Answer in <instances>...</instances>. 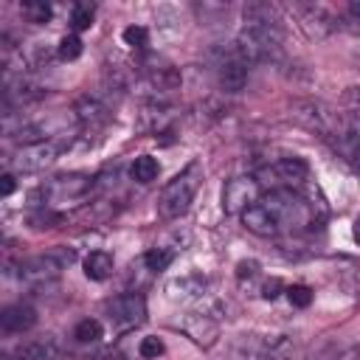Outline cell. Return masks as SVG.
<instances>
[{
  "instance_id": "cell-1",
  "label": "cell",
  "mask_w": 360,
  "mask_h": 360,
  "mask_svg": "<svg viewBox=\"0 0 360 360\" xmlns=\"http://www.w3.org/2000/svg\"><path fill=\"white\" fill-rule=\"evenodd\" d=\"M200 183H202V169H200V163H188L180 174H174V177L163 186V191H160V200H158L160 217H166V219L183 217V214L191 208Z\"/></svg>"
},
{
  "instance_id": "cell-2",
  "label": "cell",
  "mask_w": 360,
  "mask_h": 360,
  "mask_svg": "<svg viewBox=\"0 0 360 360\" xmlns=\"http://www.w3.org/2000/svg\"><path fill=\"white\" fill-rule=\"evenodd\" d=\"M70 262H73V250L56 248V250H48V253H39V256H28V259L17 262L14 276L28 287H42V284L56 281L59 273L65 270V264H70Z\"/></svg>"
},
{
  "instance_id": "cell-3",
  "label": "cell",
  "mask_w": 360,
  "mask_h": 360,
  "mask_svg": "<svg viewBox=\"0 0 360 360\" xmlns=\"http://www.w3.org/2000/svg\"><path fill=\"white\" fill-rule=\"evenodd\" d=\"M65 146H68L65 138H48V141L20 143L14 149V155L8 158V163L17 172H39V169H48L51 163H56V158L62 155Z\"/></svg>"
},
{
  "instance_id": "cell-4",
  "label": "cell",
  "mask_w": 360,
  "mask_h": 360,
  "mask_svg": "<svg viewBox=\"0 0 360 360\" xmlns=\"http://www.w3.org/2000/svg\"><path fill=\"white\" fill-rule=\"evenodd\" d=\"M290 115L301 124V127H307L309 132H315V135H321V138H335V135H340V118L326 107V104H321V101H312V98H307V101H292V107H290Z\"/></svg>"
},
{
  "instance_id": "cell-5",
  "label": "cell",
  "mask_w": 360,
  "mask_h": 360,
  "mask_svg": "<svg viewBox=\"0 0 360 360\" xmlns=\"http://www.w3.org/2000/svg\"><path fill=\"white\" fill-rule=\"evenodd\" d=\"M239 346L250 360H290L298 349V338L290 332H273L264 338H242Z\"/></svg>"
},
{
  "instance_id": "cell-6",
  "label": "cell",
  "mask_w": 360,
  "mask_h": 360,
  "mask_svg": "<svg viewBox=\"0 0 360 360\" xmlns=\"http://www.w3.org/2000/svg\"><path fill=\"white\" fill-rule=\"evenodd\" d=\"M250 79V62L236 51V45L231 42L228 48L219 51V62H217V82H219V90L225 93H239L245 90Z\"/></svg>"
},
{
  "instance_id": "cell-7",
  "label": "cell",
  "mask_w": 360,
  "mask_h": 360,
  "mask_svg": "<svg viewBox=\"0 0 360 360\" xmlns=\"http://www.w3.org/2000/svg\"><path fill=\"white\" fill-rule=\"evenodd\" d=\"M107 315L121 332L135 329L146 321V298L141 292H121L112 301H107Z\"/></svg>"
},
{
  "instance_id": "cell-8",
  "label": "cell",
  "mask_w": 360,
  "mask_h": 360,
  "mask_svg": "<svg viewBox=\"0 0 360 360\" xmlns=\"http://www.w3.org/2000/svg\"><path fill=\"white\" fill-rule=\"evenodd\" d=\"M259 197H262V183L256 177H248V174L231 177L222 188V208L228 214H242L250 205H256Z\"/></svg>"
},
{
  "instance_id": "cell-9",
  "label": "cell",
  "mask_w": 360,
  "mask_h": 360,
  "mask_svg": "<svg viewBox=\"0 0 360 360\" xmlns=\"http://www.w3.org/2000/svg\"><path fill=\"white\" fill-rule=\"evenodd\" d=\"M259 177H273V191H278V188L298 191L309 180V166L301 158H281V160L270 163L267 169H262Z\"/></svg>"
},
{
  "instance_id": "cell-10",
  "label": "cell",
  "mask_w": 360,
  "mask_h": 360,
  "mask_svg": "<svg viewBox=\"0 0 360 360\" xmlns=\"http://www.w3.org/2000/svg\"><path fill=\"white\" fill-rule=\"evenodd\" d=\"M90 177L84 174H62V177H53L48 180L37 194L42 197L39 205H53V202H68V200H79L90 191Z\"/></svg>"
},
{
  "instance_id": "cell-11",
  "label": "cell",
  "mask_w": 360,
  "mask_h": 360,
  "mask_svg": "<svg viewBox=\"0 0 360 360\" xmlns=\"http://www.w3.org/2000/svg\"><path fill=\"white\" fill-rule=\"evenodd\" d=\"M59 354H62V343L53 335L31 338L11 349V360H59Z\"/></svg>"
},
{
  "instance_id": "cell-12",
  "label": "cell",
  "mask_w": 360,
  "mask_h": 360,
  "mask_svg": "<svg viewBox=\"0 0 360 360\" xmlns=\"http://www.w3.org/2000/svg\"><path fill=\"white\" fill-rule=\"evenodd\" d=\"M174 326L183 329V332H186L194 343H200V346H214V340L219 338V323H217L211 315L188 312V315H183Z\"/></svg>"
},
{
  "instance_id": "cell-13",
  "label": "cell",
  "mask_w": 360,
  "mask_h": 360,
  "mask_svg": "<svg viewBox=\"0 0 360 360\" xmlns=\"http://www.w3.org/2000/svg\"><path fill=\"white\" fill-rule=\"evenodd\" d=\"M242 225L250 231V233H256V236H276L278 231H284L281 228V222H278V217L259 200L256 205H250L248 211H242Z\"/></svg>"
},
{
  "instance_id": "cell-14",
  "label": "cell",
  "mask_w": 360,
  "mask_h": 360,
  "mask_svg": "<svg viewBox=\"0 0 360 360\" xmlns=\"http://www.w3.org/2000/svg\"><path fill=\"white\" fill-rule=\"evenodd\" d=\"M37 323V309L31 304H8L0 312V329L6 335H22Z\"/></svg>"
},
{
  "instance_id": "cell-15",
  "label": "cell",
  "mask_w": 360,
  "mask_h": 360,
  "mask_svg": "<svg viewBox=\"0 0 360 360\" xmlns=\"http://www.w3.org/2000/svg\"><path fill=\"white\" fill-rule=\"evenodd\" d=\"M332 143H335V149H338L352 166L360 169V121L346 124V127L340 129V135L332 138Z\"/></svg>"
},
{
  "instance_id": "cell-16",
  "label": "cell",
  "mask_w": 360,
  "mask_h": 360,
  "mask_svg": "<svg viewBox=\"0 0 360 360\" xmlns=\"http://www.w3.org/2000/svg\"><path fill=\"white\" fill-rule=\"evenodd\" d=\"M205 287H208V278H205V276H200V273H186V276L169 281L166 290H169L172 298H197V295L205 292Z\"/></svg>"
},
{
  "instance_id": "cell-17",
  "label": "cell",
  "mask_w": 360,
  "mask_h": 360,
  "mask_svg": "<svg viewBox=\"0 0 360 360\" xmlns=\"http://www.w3.org/2000/svg\"><path fill=\"white\" fill-rule=\"evenodd\" d=\"M73 112H76L79 124H98V121H104V118H107V104H104L98 96L84 93V96L76 101Z\"/></svg>"
},
{
  "instance_id": "cell-18",
  "label": "cell",
  "mask_w": 360,
  "mask_h": 360,
  "mask_svg": "<svg viewBox=\"0 0 360 360\" xmlns=\"http://www.w3.org/2000/svg\"><path fill=\"white\" fill-rule=\"evenodd\" d=\"M84 276L93 281H104L112 276V256L107 250H93L84 259Z\"/></svg>"
},
{
  "instance_id": "cell-19",
  "label": "cell",
  "mask_w": 360,
  "mask_h": 360,
  "mask_svg": "<svg viewBox=\"0 0 360 360\" xmlns=\"http://www.w3.org/2000/svg\"><path fill=\"white\" fill-rule=\"evenodd\" d=\"M132 180H138V183H152L158 174H160V163L152 158V155H141V158H135V163H132Z\"/></svg>"
},
{
  "instance_id": "cell-20",
  "label": "cell",
  "mask_w": 360,
  "mask_h": 360,
  "mask_svg": "<svg viewBox=\"0 0 360 360\" xmlns=\"http://www.w3.org/2000/svg\"><path fill=\"white\" fill-rule=\"evenodd\" d=\"M101 335H104V326H101V321H96V318H84V321H79L76 329H73V338H76L79 343H96V340H101Z\"/></svg>"
},
{
  "instance_id": "cell-21",
  "label": "cell",
  "mask_w": 360,
  "mask_h": 360,
  "mask_svg": "<svg viewBox=\"0 0 360 360\" xmlns=\"http://www.w3.org/2000/svg\"><path fill=\"white\" fill-rule=\"evenodd\" d=\"M172 262H174V253H172L169 248H152V250L143 253V264H146V270H152V273L166 270Z\"/></svg>"
},
{
  "instance_id": "cell-22",
  "label": "cell",
  "mask_w": 360,
  "mask_h": 360,
  "mask_svg": "<svg viewBox=\"0 0 360 360\" xmlns=\"http://www.w3.org/2000/svg\"><path fill=\"white\" fill-rule=\"evenodd\" d=\"M22 11H25V17H28L31 22H37V25H45V22L51 20V6L42 3V0H31V3H25Z\"/></svg>"
},
{
  "instance_id": "cell-23",
  "label": "cell",
  "mask_w": 360,
  "mask_h": 360,
  "mask_svg": "<svg viewBox=\"0 0 360 360\" xmlns=\"http://www.w3.org/2000/svg\"><path fill=\"white\" fill-rule=\"evenodd\" d=\"M93 14H96V8H93L90 3H79V6H73V17H70L73 28H76V31L90 28V25H93Z\"/></svg>"
},
{
  "instance_id": "cell-24",
  "label": "cell",
  "mask_w": 360,
  "mask_h": 360,
  "mask_svg": "<svg viewBox=\"0 0 360 360\" xmlns=\"http://www.w3.org/2000/svg\"><path fill=\"white\" fill-rule=\"evenodd\" d=\"M59 56H62V59H68V62L79 59V56H82V39H79L76 34L62 37V42H59Z\"/></svg>"
},
{
  "instance_id": "cell-25",
  "label": "cell",
  "mask_w": 360,
  "mask_h": 360,
  "mask_svg": "<svg viewBox=\"0 0 360 360\" xmlns=\"http://www.w3.org/2000/svg\"><path fill=\"white\" fill-rule=\"evenodd\" d=\"M287 298H290V304L292 307H309L312 304V290L307 287V284H292V287H287Z\"/></svg>"
},
{
  "instance_id": "cell-26",
  "label": "cell",
  "mask_w": 360,
  "mask_h": 360,
  "mask_svg": "<svg viewBox=\"0 0 360 360\" xmlns=\"http://www.w3.org/2000/svg\"><path fill=\"white\" fill-rule=\"evenodd\" d=\"M323 360H360V346L357 343H338Z\"/></svg>"
},
{
  "instance_id": "cell-27",
  "label": "cell",
  "mask_w": 360,
  "mask_h": 360,
  "mask_svg": "<svg viewBox=\"0 0 360 360\" xmlns=\"http://www.w3.org/2000/svg\"><path fill=\"white\" fill-rule=\"evenodd\" d=\"M124 42L132 45V48H146L149 34H146L143 25H129V28H124Z\"/></svg>"
},
{
  "instance_id": "cell-28",
  "label": "cell",
  "mask_w": 360,
  "mask_h": 360,
  "mask_svg": "<svg viewBox=\"0 0 360 360\" xmlns=\"http://www.w3.org/2000/svg\"><path fill=\"white\" fill-rule=\"evenodd\" d=\"M138 354L146 357V360H155L163 354V340L160 338H143L141 346H138Z\"/></svg>"
},
{
  "instance_id": "cell-29",
  "label": "cell",
  "mask_w": 360,
  "mask_h": 360,
  "mask_svg": "<svg viewBox=\"0 0 360 360\" xmlns=\"http://www.w3.org/2000/svg\"><path fill=\"white\" fill-rule=\"evenodd\" d=\"M256 270H259V264H256L253 259H250V262H239V264H236V276H239V278H245V276L250 278V276H256Z\"/></svg>"
},
{
  "instance_id": "cell-30",
  "label": "cell",
  "mask_w": 360,
  "mask_h": 360,
  "mask_svg": "<svg viewBox=\"0 0 360 360\" xmlns=\"http://www.w3.org/2000/svg\"><path fill=\"white\" fill-rule=\"evenodd\" d=\"M278 290H281V281H278V278H270V281L262 287V295H264L267 301H273V298L278 295Z\"/></svg>"
},
{
  "instance_id": "cell-31",
  "label": "cell",
  "mask_w": 360,
  "mask_h": 360,
  "mask_svg": "<svg viewBox=\"0 0 360 360\" xmlns=\"http://www.w3.org/2000/svg\"><path fill=\"white\" fill-rule=\"evenodd\" d=\"M14 186H17V183H14V174H11V172H6V174L0 177V194H3V197H8V194L14 191Z\"/></svg>"
},
{
  "instance_id": "cell-32",
  "label": "cell",
  "mask_w": 360,
  "mask_h": 360,
  "mask_svg": "<svg viewBox=\"0 0 360 360\" xmlns=\"http://www.w3.org/2000/svg\"><path fill=\"white\" fill-rule=\"evenodd\" d=\"M346 101L354 104V107H360V87H349L346 90Z\"/></svg>"
},
{
  "instance_id": "cell-33",
  "label": "cell",
  "mask_w": 360,
  "mask_h": 360,
  "mask_svg": "<svg viewBox=\"0 0 360 360\" xmlns=\"http://www.w3.org/2000/svg\"><path fill=\"white\" fill-rule=\"evenodd\" d=\"M349 11H352L354 17H360V0H352V3H349Z\"/></svg>"
},
{
  "instance_id": "cell-34",
  "label": "cell",
  "mask_w": 360,
  "mask_h": 360,
  "mask_svg": "<svg viewBox=\"0 0 360 360\" xmlns=\"http://www.w3.org/2000/svg\"><path fill=\"white\" fill-rule=\"evenodd\" d=\"M354 239H357V242H360V219H357V222H354Z\"/></svg>"
}]
</instances>
